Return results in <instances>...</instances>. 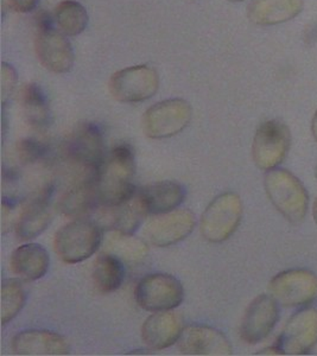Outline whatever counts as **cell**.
Returning a JSON list of instances; mask_svg holds the SVG:
<instances>
[{
	"label": "cell",
	"instance_id": "ac0fdd59",
	"mask_svg": "<svg viewBox=\"0 0 317 356\" xmlns=\"http://www.w3.org/2000/svg\"><path fill=\"white\" fill-rule=\"evenodd\" d=\"M95 174L86 175L70 186L58 201V209L70 219H87L100 206Z\"/></svg>",
	"mask_w": 317,
	"mask_h": 356
},
{
	"label": "cell",
	"instance_id": "836d02e7",
	"mask_svg": "<svg viewBox=\"0 0 317 356\" xmlns=\"http://www.w3.org/2000/svg\"><path fill=\"white\" fill-rule=\"evenodd\" d=\"M228 1H231V3H240V1H244V0H228Z\"/></svg>",
	"mask_w": 317,
	"mask_h": 356
},
{
	"label": "cell",
	"instance_id": "4316f807",
	"mask_svg": "<svg viewBox=\"0 0 317 356\" xmlns=\"http://www.w3.org/2000/svg\"><path fill=\"white\" fill-rule=\"evenodd\" d=\"M55 21L65 36H78L87 28L88 13L78 1L65 0L57 5Z\"/></svg>",
	"mask_w": 317,
	"mask_h": 356
},
{
	"label": "cell",
	"instance_id": "277c9868",
	"mask_svg": "<svg viewBox=\"0 0 317 356\" xmlns=\"http://www.w3.org/2000/svg\"><path fill=\"white\" fill-rule=\"evenodd\" d=\"M243 201L233 191H226L213 200L200 220V231L208 243H220L236 233L243 219Z\"/></svg>",
	"mask_w": 317,
	"mask_h": 356
},
{
	"label": "cell",
	"instance_id": "d6986e66",
	"mask_svg": "<svg viewBox=\"0 0 317 356\" xmlns=\"http://www.w3.org/2000/svg\"><path fill=\"white\" fill-rule=\"evenodd\" d=\"M11 349L16 355H68L70 344L63 336L48 330H25L13 339Z\"/></svg>",
	"mask_w": 317,
	"mask_h": 356
},
{
	"label": "cell",
	"instance_id": "ba28073f",
	"mask_svg": "<svg viewBox=\"0 0 317 356\" xmlns=\"http://www.w3.org/2000/svg\"><path fill=\"white\" fill-rule=\"evenodd\" d=\"M268 290L284 308L307 307L317 297V277L305 268H291L275 275Z\"/></svg>",
	"mask_w": 317,
	"mask_h": 356
},
{
	"label": "cell",
	"instance_id": "ffe728a7",
	"mask_svg": "<svg viewBox=\"0 0 317 356\" xmlns=\"http://www.w3.org/2000/svg\"><path fill=\"white\" fill-rule=\"evenodd\" d=\"M49 200L48 189L25 204L16 223V234L19 239L23 241L35 239L49 226L53 219Z\"/></svg>",
	"mask_w": 317,
	"mask_h": 356
},
{
	"label": "cell",
	"instance_id": "cb8c5ba5",
	"mask_svg": "<svg viewBox=\"0 0 317 356\" xmlns=\"http://www.w3.org/2000/svg\"><path fill=\"white\" fill-rule=\"evenodd\" d=\"M22 113L33 130H45L51 122L49 102L43 89L37 83H28L21 90Z\"/></svg>",
	"mask_w": 317,
	"mask_h": 356
},
{
	"label": "cell",
	"instance_id": "d6a6232c",
	"mask_svg": "<svg viewBox=\"0 0 317 356\" xmlns=\"http://www.w3.org/2000/svg\"><path fill=\"white\" fill-rule=\"evenodd\" d=\"M313 216L314 221H315V223L317 225V197L313 203Z\"/></svg>",
	"mask_w": 317,
	"mask_h": 356
},
{
	"label": "cell",
	"instance_id": "52a82bcc",
	"mask_svg": "<svg viewBox=\"0 0 317 356\" xmlns=\"http://www.w3.org/2000/svg\"><path fill=\"white\" fill-rule=\"evenodd\" d=\"M134 298L139 307L147 312L174 310L184 302V286L174 275L152 273L139 280Z\"/></svg>",
	"mask_w": 317,
	"mask_h": 356
},
{
	"label": "cell",
	"instance_id": "9a60e30c",
	"mask_svg": "<svg viewBox=\"0 0 317 356\" xmlns=\"http://www.w3.org/2000/svg\"><path fill=\"white\" fill-rule=\"evenodd\" d=\"M177 347L184 355H232V346L227 337L216 328L202 324L184 327L177 341Z\"/></svg>",
	"mask_w": 317,
	"mask_h": 356
},
{
	"label": "cell",
	"instance_id": "44dd1931",
	"mask_svg": "<svg viewBox=\"0 0 317 356\" xmlns=\"http://www.w3.org/2000/svg\"><path fill=\"white\" fill-rule=\"evenodd\" d=\"M304 8V0H252L247 6L250 21L273 26L293 21Z\"/></svg>",
	"mask_w": 317,
	"mask_h": 356
},
{
	"label": "cell",
	"instance_id": "8fae6325",
	"mask_svg": "<svg viewBox=\"0 0 317 356\" xmlns=\"http://www.w3.org/2000/svg\"><path fill=\"white\" fill-rule=\"evenodd\" d=\"M316 344V308H303L293 314L276 342L283 355H305Z\"/></svg>",
	"mask_w": 317,
	"mask_h": 356
},
{
	"label": "cell",
	"instance_id": "8992f818",
	"mask_svg": "<svg viewBox=\"0 0 317 356\" xmlns=\"http://www.w3.org/2000/svg\"><path fill=\"white\" fill-rule=\"evenodd\" d=\"M290 145L291 132L288 125L276 119L263 122L253 138V162L261 170H273L283 163Z\"/></svg>",
	"mask_w": 317,
	"mask_h": 356
},
{
	"label": "cell",
	"instance_id": "d4e9b609",
	"mask_svg": "<svg viewBox=\"0 0 317 356\" xmlns=\"http://www.w3.org/2000/svg\"><path fill=\"white\" fill-rule=\"evenodd\" d=\"M102 243L104 252L117 257L122 263H140L149 252L147 243L130 233L110 231Z\"/></svg>",
	"mask_w": 317,
	"mask_h": 356
},
{
	"label": "cell",
	"instance_id": "1f68e13d",
	"mask_svg": "<svg viewBox=\"0 0 317 356\" xmlns=\"http://www.w3.org/2000/svg\"><path fill=\"white\" fill-rule=\"evenodd\" d=\"M311 134L317 143V111L314 114L313 120H311Z\"/></svg>",
	"mask_w": 317,
	"mask_h": 356
},
{
	"label": "cell",
	"instance_id": "e0dca14e",
	"mask_svg": "<svg viewBox=\"0 0 317 356\" xmlns=\"http://www.w3.org/2000/svg\"><path fill=\"white\" fill-rule=\"evenodd\" d=\"M184 329V318L179 312H154L143 324L142 340L152 350H163L177 343Z\"/></svg>",
	"mask_w": 317,
	"mask_h": 356
},
{
	"label": "cell",
	"instance_id": "5b68a950",
	"mask_svg": "<svg viewBox=\"0 0 317 356\" xmlns=\"http://www.w3.org/2000/svg\"><path fill=\"white\" fill-rule=\"evenodd\" d=\"M193 110L184 99H168L157 102L144 113L142 127L151 139L174 137L190 124Z\"/></svg>",
	"mask_w": 317,
	"mask_h": 356
},
{
	"label": "cell",
	"instance_id": "2e32d148",
	"mask_svg": "<svg viewBox=\"0 0 317 356\" xmlns=\"http://www.w3.org/2000/svg\"><path fill=\"white\" fill-rule=\"evenodd\" d=\"M98 220L95 222L108 231L122 232L133 234L142 225L143 220L147 213L143 206L138 191L131 199L114 204V206H102L100 204L95 211Z\"/></svg>",
	"mask_w": 317,
	"mask_h": 356
},
{
	"label": "cell",
	"instance_id": "d590c367",
	"mask_svg": "<svg viewBox=\"0 0 317 356\" xmlns=\"http://www.w3.org/2000/svg\"><path fill=\"white\" fill-rule=\"evenodd\" d=\"M193 1H194V0H193Z\"/></svg>",
	"mask_w": 317,
	"mask_h": 356
},
{
	"label": "cell",
	"instance_id": "4fadbf2b",
	"mask_svg": "<svg viewBox=\"0 0 317 356\" xmlns=\"http://www.w3.org/2000/svg\"><path fill=\"white\" fill-rule=\"evenodd\" d=\"M279 304L271 295H261L248 304L240 324V337L248 344L265 340L279 320Z\"/></svg>",
	"mask_w": 317,
	"mask_h": 356
},
{
	"label": "cell",
	"instance_id": "6da1fadb",
	"mask_svg": "<svg viewBox=\"0 0 317 356\" xmlns=\"http://www.w3.org/2000/svg\"><path fill=\"white\" fill-rule=\"evenodd\" d=\"M136 161L132 147L119 144L105 154L95 179L102 206H114L131 199L137 191L133 177Z\"/></svg>",
	"mask_w": 317,
	"mask_h": 356
},
{
	"label": "cell",
	"instance_id": "f1b7e54d",
	"mask_svg": "<svg viewBox=\"0 0 317 356\" xmlns=\"http://www.w3.org/2000/svg\"><path fill=\"white\" fill-rule=\"evenodd\" d=\"M48 146L33 138H25L17 144V157L22 164L26 165L42 161L48 154Z\"/></svg>",
	"mask_w": 317,
	"mask_h": 356
},
{
	"label": "cell",
	"instance_id": "f546056e",
	"mask_svg": "<svg viewBox=\"0 0 317 356\" xmlns=\"http://www.w3.org/2000/svg\"><path fill=\"white\" fill-rule=\"evenodd\" d=\"M17 73L13 65L8 63L1 65V104L6 106L8 99L16 88Z\"/></svg>",
	"mask_w": 317,
	"mask_h": 356
},
{
	"label": "cell",
	"instance_id": "83f0119b",
	"mask_svg": "<svg viewBox=\"0 0 317 356\" xmlns=\"http://www.w3.org/2000/svg\"><path fill=\"white\" fill-rule=\"evenodd\" d=\"M25 300L26 293L19 280H4L1 285V323L11 322L22 312Z\"/></svg>",
	"mask_w": 317,
	"mask_h": 356
},
{
	"label": "cell",
	"instance_id": "7a4b0ae2",
	"mask_svg": "<svg viewBox=\"0 0 317 356\" xmlns=\"http://www.w3.org/2000/svg\"><path fill=\"white\" fill-rule=\"evenodd\" d=\"M264 186L270 202L286 221L303 222L308 213L309 195L298 178L285 169L276 168L266 172Z\"/></svg>",
	"mask_w": 317,
	"mask_h": 356
},
{
	"label": "cell",
	"instance_id": "9c48e42d",
	"mask_svg": "<svg viewBox=\"0 0 317 356\" xmlns=\"http://www.w3.org/2000/svg\"><path fill=\"white\" fill-rule=\"evenodd\" d=\"M108 88L111 95L124 104L147 102L158 90V74L149 65L129 67L112 75Z\"/></svg>",
	"mask_w": 317,
	"mask_h": 356
},
{
	"label": "cell",
	"instance_id": "e575fe53",
	"mask_svg": "<svg viewBox=\"0 0 317 356\" xmlns=\"http://www.w3.org/2000/svg\"><path fill=\"white\" fill-rule=\"evenodd\" d=\"M315 176H316V179H317V165H316V169H315Z\"/></svg>",
	"mask_w": 317,
	"mask_h": 356
},
{
	"label": "cell",
	"instance_id": "7402d4cb",
	"mask_svg": "<svg viewBox=\"0 0 317 356\" xmlns=\"http://www.w3.org/2000/svg\"><path fill=\"white\" fill-rule=\"evenodd\" d=\"M138 195L147 215L162 214L181 206L186 199V189L174 181H163L144 186Z\"/></svg>",
	"mask_w": 317,
	"mask_h": 356
},
{
	"label": "cell",
	"instance_id": "4dcf8cb0",
	"mask_svg": "<svg viewBox=\"0 0 317 356\" xmlns=\"http://www.w3.org/2000/svg\"><path fill=\"white\" fill-rule=\"evenodd\" d=\"M8 6L13 8V11L19 13H28L36 8L40 0H6Z\"/></svg>",
	"mask_w": 317,
	"mask_h": 356
},
{
	"label": "cell",
	"instance_id": "5bb4252c",
	"mask_svg": "<svg viewBox=\"0 0 317 356\" xmlns=\"http://www.w3.org/2000/svg\"><path fill=\"white\" fill-rule=\"evenodd\" d=\"M35 51L38 61L45 69L56 74L68 73L73 68V47L65 33L55 29H38L35 40Z\"/></svg>",
	"mask_w": 317,
	"mask_h": 356
},
{
	"label": "cell",
	"instance_id": "603a6c76",
	"mask_svg": "<svg viewBox=\"0 0 317 356\" xmlns=\"http://www.w3.org/2000/svg\"><path fill=\"white\" fill-rule=\"evenodd\" d=\"M49 254L44 247L29 243L16 248L11 255L10 266L15 275L25 282H35L44 277L49 268Z\"/></svg>",
	"mask_w": 317,
	"mask_h": 356
},
{
	"label": "cell",
	"instance_id": "30bf717a",
	"mask_svg": "<svg viewBox=\"0 0 317 356\" xmlns=\"http://www.w3.org/2000/svg\"><path fill=\"white\" fill-rule=\"evenodd\" d=\"M65 151L86 174H95L106 154L101 129L93 122L79 124L67 138Z\"/></svg>",
	"mask_w": 317,
	"mask_h": 356
},
{
	"label": "cell",
	"instance_id": "3957f363",
	"mask_svg": "<svg viewBox=\"0 0 317 356\" xmlns=\"http://www.w3.org/2000/svg\"><path fill=\"white\" fill-rule=\"evenodd\" d=\"M102 243L104 233L98 223L92 220L78 219L60 228L55 235L54 247L62 261L78 264L90 258Z\"/></svg>",
	"mask_w": 317,
	"mask_h": 356
},
{
	"label": "cell",
	"instance_id": "484cf974",
	"mask_svg": "<svg viewBox=\"0 0 317 356\" xmlns=\"http://www.w3.org/2000/svg\"><path fill=\"white\" fill-rule=\"evenodd\" d=\"M92 275L98 291L112 293L122 286L125 278L124 263L117 257L104 252L95 260Z\"/></svg>",
	"mask_w": 317,
	"mask_h": 356
},
{
	"label": "cell",
	"instance_id": "7c38bea8",
	"mask_svg": "<svg viewBox=\"0 0 317 356\" xmlns=\"http://www.w3.org/2000/svg\"><path fill=\"white\" fill-rule=\"evenodd\" d=\"M196 227V216L188 209L156 214L145 225L147 241L156 247H169L181 243Z\"/></svg>",
	"mask_w": 317,
	"mask_h": 356
}]
</instances>
